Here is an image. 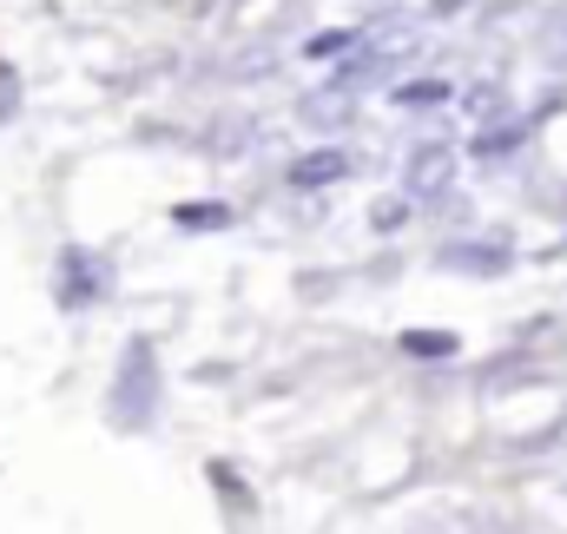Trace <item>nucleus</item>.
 <instances>
[{"instance_id":"obj_1","label":"nucleus","mask_w":567,"mask_h":534,"mask_svg":"<svg viewBox=\"0 0 567 534\" xmlns=\"http://www.w3.org/2000/svg\"><path fill=\"white\" fill-rule=\"evenodd\" d=\"M106 415L120 429H145L158 415V363H152V343L133 337L126 357H120V377H113V397H106Z\"/></svg>"},{"instance_id":"obj_2","label":"nucleus","mask_w":567,"mask_h":534,"mask_svg":"<svg viewBox=\"0 0 567 534\" xmlns=\"http://www.w3.org/2000/svg\"><path fill=\"white\" fill-rule=\"evenodd\" d=\"M53 290H60L66 310H86V304H100V297L113 290V270H106V258H93V251H60Z\"/></svg>"},{"instance_id":"obj_3","label":"nucleus","mask_w":567,"mask_h":534,"mask_svg":"<svg viewBox=\"0 0 567 534\" xmlns=\"http://www.w3.org/2000/svg\"><path fill=\"white\" fill-rule=\"evenodd\" d=\"M205 475H212V489H218V502H225L231 522H251V515H258V495L231 475V462H205Z\"/></svg>"},{"instance_id":"obj_4","label":"nucleus","mask_w":567,"mask_h":534,"mask_svg":"<svg viewBox=\"0 0 567 534\" xmlns=\"http://www.w3.org/2000/svg\"><path fill=\"white\" fill-rule=\"evenodd\" d=\"M403 350H410V357H455L462 343H455L449 330H410V337H403Z\"/></svg>"},{"instance_id":"obj_5","label":"nucleus","mask_w":567,"mask_h":534,"mask_svg":"<svg viewBox=\"0 0 567 534\" xmlns=\"http://www.w3.org/2000/svg\"><path fill=\"white\" fill-rule=\"evenodd\" d=\"M442 178H449V152H442V145H429L423 165H410V185H416V192H435Z\"/></svg>"},{"instance_id":"obj_6","label":"nucleus","mask_w":567,"mask_h":534,"mask_svg":"<svg viewBox=\"0 0 567 534\" xmlns=\"http://www.w3.org/2000/svg\"><path fill=\"white\" fill-rule=\"evenodd\" d=\"M442 265L449 270H502V251H468V245H449V251H442Z\"/></svg>"},{"instance_id":"obj_7","label":"nucleus","mask_w":567,"mask_h":534,"mask_svg":"<svg viewBox=\"0 0 567 534\" xmlns=\"http://www.w3.org/2000/svg\"><path fill=\"white\" fill-rule=\"evenodd\" d=\"M290 178H297V185H323V178H343V158H330V152H323V158H303Z\"/></svg>"},{"instance_id":"obj_8","label":"nucleus","mask_w":567,"mask_h":534,"mask_svg":"<svg viewBox=\"0 0 567 534\" xmlns=\"http://www.w3.org/2000/svg\"><path fill=\"white\" fill-rule=\"evenodd\" d=\"M178 225H231L225 205H178Z\"/></svg>"},{"instance_id":"obj_9","label":"nucleus","mask_w":567,"mask_h":534,"mask_svg":"<svg viewBox=\"0 0 567 534\" xmlns=\"http://www.w3.org/2000/svg\"><path fill=\"white\" fill-rule=\"evenodd\" d=\"M396 100H403V106H442V100H449V93H442V86H435V80H423V86H403V93H396Z\"/></svg>"},{"instance_id":"obj_10","label":"nucleus","mask_w":567,"mask_h":534,"mask_svg":"<svg viewBox=\"0 0 567 534\" xmlns=\"http://www.w3.org/2000/svg\"><path fill=\"white\" fill-rule=\"evenodd\" d=\"M343 40H350V33H317V40H310V53H317V60H330V53H337Z\"/></svg>"}]
</instances>
